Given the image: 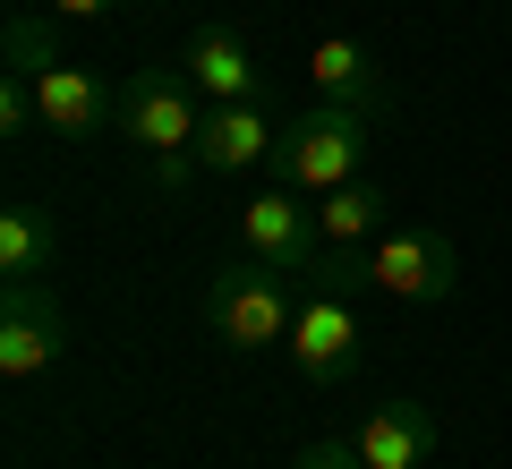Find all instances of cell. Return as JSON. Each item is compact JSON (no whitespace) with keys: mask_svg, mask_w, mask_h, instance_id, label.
Instances as JSON below:
<instances>
[{"mask_svg":"<svg viewBox=\"0 0 512 469\" xmlns=\"http://www.w3.org/2000/svg\"><path fill=\"white\" fill-rule=\"evenodd\" d=\"M367 128H376V111H350V103H316V111H299V120L282 128V145H274L282 188H299V197H325V188L359 180V171H367Z\"/></svg>","mask_w":512,"mask_h":469,"instance_id":"1","label":"cell"},{"mask_svg":"<svg viewBox=\"0 0 512 469\" xmlns=\"http://www.w3.org/2000/svg\"><path fill=\"white\" fill-rule=\"evenodd\" d=\"M291 290H282V265H265V256H239V265L214 273V290H205V325H214V342L231 350H282L291 342Z\"/></svg>","mask_w":512,"mask_h":469,"instance_id":"2","label":"cell"},{"mask_svg":"<svg viewBox=\"0 0 512 469\" xmlns=\"http://www.w3.org/2000/svg\"><path fill=\"white\" fill-rule=\"evenodd\" d=\"M367 282L384 290V299H410V307H436V299H453L461 290V256H453V239L444 231H393L384 239H367Z\"/></svg>","mask_w":512,"mask_h":469,"instance_id":"3","label":"cell"},{"mask_svg":"<svg viewBox=\"0 0 512 469\" xmlns=\"http://www.w3.org/2000/svg\"><path fill=\"white\" fill-rule=\"evenodd\" d=\"M60 350H69V307H60V290L43 282V273L9 282L0 290V376L26 384V376H43Z\"/></svg>","mask_w":512,"mask_h":469,"instance_id":"4","label":"cell"},{"mask_svg":"<svg viewBox=\"0 0 512 469\" xmlns=\"http://www.w3.org/2000/svg\"><path fill=\"white\" fill-rule=\"evenodd\" d=\"M197 128H205V103H197V86H188V77L137 69V77L120 86V137H137L146 154H188V145H197Z\"/></svg>","mask_w":512,"mask_h":469,"instance_id":"5","label":"cell"},{"mask_svg":"<svg viewBox=\"0 0 512 469\" xmlns=\"http://www.w3.org/2000/svg\"><path fill=\"white\" fill-rule=\"evenodd\" d=\"M359 342H367V333H359V299L325 282L316 299H299L291 342H282V350H291V367H299L308 384H342L350 367H359Z\"/></svg>","mask_w":512,"mask_h":469,"instance_id":"6","label":"cell"},{"mask_svg":"<svg viewBox=\"0 0 512 469\" xmlns=\"http://www.w3.org/2000/svg\"><path fill=\"white\" fill-rule=\"evenodd\" d=\"M239 239H248V256H265V265H282V273H308L316 256H325L316 205L299 197V188H256V197L239 205Z\"/></svg>","mask_w":512,"mask_h":469,"instance_id":"7","label":"cell"},{"mask_svg":"<svg viewBox=\"0 0 512 469\" xmlns=\"http://www.w3.org/2000/svg\"><path fill=\"white\" fill-rule=\"evenodd\" d=\"M436 444H444V427H436L427 401H384V410H367L359 435H350V452H359L367 469H427Z\"/></svg>","mask_w":512,"mask_h":469,"instance_id":"8","label":"cell"},{"mask_svg":"<svg viewBox=\"0 0 512 469\" xmlns=\"http://www.w3.org/2000/svg\"><path fill=\"white\" fill-rule=\"evenodd\" d=\"M308 69H316V94H325V103H350V111H393V69H384L376 52H367V43H350V35H325L308 52Z\"/></svg>","mask_w":512,"mask_h":469,"instance_id":"9","label":"cell"},{"mask_svg":"<svg viewBox=\"0 0 512 469\" xmlns=\"http://www.w3.org/2000/svg\"><path fill=\"white\" fill-rule=\"evenodd\" d=\"M188 86H197V103H265L256 52L231 35V26H205V35L188 43Z\"/></svg>","mask_w":512,"mask_h":469,"instance_id":"10","label":"cell"},{"mask_svg":"<svg viewBox=\"0 0 512 469\" xmlns=\"http://www.w3.org/2000/svg\"><path fill=\"white\" fill-rule=\"evenodd\" d=\"M274 128H265V103H205V128H197V163L205 171H256L274 154Z\"/></svg>","mask_w":512,"mask_h":469,"instance_id":"11","label":"cell"},{"mask_svg":"<svg viewBox=\"0 0 512 469\" xmlns=\"http://www.w3.org/2000/svg\"><path fill=\"white\" fill-rule=\"evenodd\" d=\"M35 120L52 128V137H94L103 120H120V103H111V94L94 86L77 60H60V69L35 77Z\"/></svg>","mask_w":512,"mask_h":469,"instance_id":"12","label":"cell"},{"mask_svg":"<svg viewBox=\"0 0 512 469\" xmlns=\"http://www.w3.org/2000/svg\"><path fill=\"white\" fill-rule=\"evenodd\" d=\"M316 231H325V248H367V239L393 231V197L359 171V180H342V188L316 197Z\"/></svg>","mask_w":512,"mask_h":469,"instance_id":"13","label":"cell"},{"mask_svg":"<svg viewBox=\"0 0 512 469\" xmlns=\"http://www.w3.org/2000/svg\"><path fill=\"white\" fill-rule=\"evenodd\" d=\"M52 256H60V239H52V222H43L35 205H9V214H0V273H9V282L52 273Z\"/></svg>","mask_w":512,"mask_h":469,"instance_id":"14","label":"cell"},{"mask_svg":"<svg viewBox=\"0 0 512 469\" xmlns=\"http://www.w3.org/2000/svg\"><path fill=\"white\" fill-rule=\"evenodd\" d=\"M0 52H9V69H18V77H43V69H60V35H52V18H35V9H18V18H9Z\"/></svg>","mask_w":512,"mask_h":469,"instance_id":"15","label":"cell"},{"mask_svg":"<svg viewBox=\"0 0 512 469\" xmlns=\"http://www.w3.org/2000/svg\"><path fill=\"white\" fill-rule=\"evenodd\" d=\"M26 120H35V77H18V69H9V77H0V128L18 137Z\"/></svg>","mask_w":512,"mask_h":469,"instance_id":"16","label":"cell"},{"mask_svg":"<svg viewBox=\"0 0 512 469\" xmlns=\"http://www.w3.org/2000/svg\"><path fill=\"white\" fill-rule=\"evenodd\" d=\"M291 469H367V461H359L350 444H333V435H325V444H308V452H299Z\"/></svg>","mask_w":512,"mask_h":469,"instance_id":"17","label":"cell"},{"mask_svg":"<svg viewBox=\"0 0 512 469\" xmlns=\"http://www.w3.org/2000/svg\"><path fill=\"white\" fill-rule=\"evenodd\" d=\"M188 171H197V145H188V154H154V171H146V180L171 197V188H188Z\"/></svg>","mask_w":512,"mask_h":469,"instance_id":"18","label":"cell"},{"mask_svg":"<svg viewBox=\"0 0 512 469\" xmlns=\"http://www.w3.org/2000/svg\"><path fill=\"white\" fill-rule=\"evenodd\" d=\"M111 0H43V18H103Z\"/></svg>","mask_w":512,"mask_h":469,"instance_id":"19","label":"cell"},{"mask_svg":"<svg viewBox=\"0 0 512 469\" xmlns=\"http://www.w3.org/2000/svg\"><path fill=\"white\" fill-rule=\"evenodd\" d=\"M128 9H154V0H128Z\"/></svg>","mask_w":512,"mask_h":469,"instance_id":"20","label":"cell"}]
</instances>
